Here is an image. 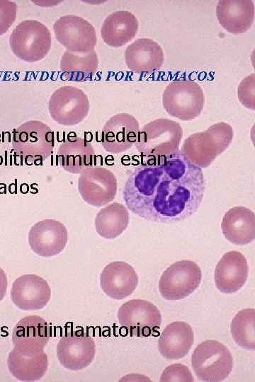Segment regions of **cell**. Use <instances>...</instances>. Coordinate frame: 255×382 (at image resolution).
Masks as SVG:
<instances>
[{
  "mask_svg": "<svg viewBox=\"0 0 255 382\" xmlns=\"http://www.w3.org/2000/svg\"><path fill=\"white\" fill-rule=\"evenodd\" d=\"M129 220L127 208L122 204L113 202L98 212L95 219V228L101 237L113 239L127 228Z\"/></svg>",
  "mask_w": 255,
  "mask_h": 382,
  "instance_id": "28",
  "label": "cell"
},
{
  "mask_svg": "<svg viewBox=\"0 0 255 382\" xmlns=\"http://www.w3.org/2000/svg\"><path fill=\"white\" fill-rule=\"evenodd\" d=\"M204 192L202 168L178 150L136 166L125 183L123 199L127 207L139 216L169 224L196 213Z\"/></svg>",
  "mask_w": 255,
  "mask_h": 382,
  "instance_id": "1",
  "label": "cell"
},
{
  "mask_svg": "<svg viewBox=\"0 0 255 382\" xmlns=\"http://www.w3.org/2000/svg\"><path fill=\"white\" fill-rule=\"evenodd\" d=\"M138 277L135 269L128 263L115 261L107 265L100 277L101 287L111 299L120 300L135 290Z\"/></svg>",
  "mask_w": 255,
  "mask_h": 382,
  "instance_id": "19",
  "label": "cell"
},
{
  "mask_svg": "<svg viewBox=\"0 0 255 382\" xmlns=\"http://www.w3.org/2000/svg\"><path fill=\"white\" fill-rule=\"evenodd\" d=\"M139 130V122L134 116L128 113L116 114L104 125L101 144L109 153L124 152L135 143Z\"/></svg>",
  "mask_w": 255,
  "mask_h": 382,
  "instance_id": "15",
  "label": "cell"
},
{
  "mask_svg": "<svg viewBox=\"0 0 255 382\" xmlns=\"http://www.w3.org/2000/svg\"><path fill=\"white\" fill-rule=\"evenodd\" d=\"M12 146L26 163L42 162L53 152L54 133L40 121H27L13 131Z\"/></svg>",
  "mask_w": 255,
  "mask_h": 382,
  "instance_id": "4",
  "label": "cell"
},
{
  "mask_svg": "<svg viewBox=\"0 0 255 382\" xmlns=\"http://www.w3.org/2000/svg\"><path fill=\"white\" fill-rule=\"evenodd\" d=\"M222 231L227 240L235 245H245L255 238V215L249 208L234 207L224 215Z\"/></svg>",
  "mask_w": 255,
  "mask_h": 382,
  "instance_id": "24",
  "label": "cell"
},
{
  "mask_svg": "<svg viewBox=\"0 0 255 382\" xmlns=\"http://www.w3.org/2000/svg\"><path fill=\"white\" fill-rule=\"evenodd\" d=\"M51 336V329L45 319L28 316L21 319L12 332V342L20 354L33 356L44 351Z\"/></svg>",
  "mask_w": 255,
  "mask_h": 382,
  "instance_id": "14",
  "label": "cell"
},
{
  "mask_svg": "<svg viewBox=\"0 0 255 382\" xmlns=\"http://www.w3.org/2000/svg\"><path fill=\"white\" fill-rule=\"evenodd\" d=\"M193 340V331L189 324L183 321H174L169 324L161 333L157 341V348L166 359H181L189 352Z\"/></svg>",
  "mask_w": 255,
  "mask_h": 382,
  "instance_id": "22",
  "label": "cell"
},
{
  "mask_svg": "<svg viewBox=\"0 0 255 382\" xmlns=\"http://www.w3.org/2000/svg\"><path fill=\"white\" fill-rule=\"evenodd\" d=\"M11 298L21 310H40L50 301L51 290L47 282L40 276L23 274L13 282Z\"/></svg>",
  "mask_w": 255,
  "mask_h": 382,
  "instance_id": "17",
  "label": "cell"
},
{
  "mask_svg": "<svg viewBox=\"0 0 255 382\" xmlns=\"http://www.w3.org/2000/svg\"><path fill=\"white\" fill-rule=\"evenodd\" d=\"M68 233L64 225L55 219H44L35 224L29 231L28 243L38 255L51 257L65 248Z\"/></svg>",
  "mask_w": 255,
  "mask_h": 382,
  "instance_id": "16",
  "label": "cell"
},
{
  "mask_svg": "<svg viewBox=\"0 0 255 382\" xmlns=\"http://www.w3.org/2000/svg\"><path fill=\"white\" fill-rule=\"evenodd\" d=\"M51 34L47 27L35 20L21 22L9 37L13 53L20 59L35 62L42 59L51 47Z\"/></svg>",
  "mask_w": 255,
  "mask_h": 382,
  "instance_id": "5",
  "label": "cell"
},
{
  "mask_svg": "<svg viewBox=\"0 0 255 382\" xmlns=\"http://www.w3.org/2000/svg\"><path fill=\"white\" fill-rule=\"evenodd\" d=\"M98 66L96 52H73L66 50L60 60L62 76L74 81L91 80Z\"/></svg>",
  "mask_w": 255,
  "mask_h": 382,
  "instance_id": "26",
  "label": "cell"
},
{
  "mask_svg": "<svg viewBox=\"0 0 255 382\" xmlns=\"http://www.w3.org/2000/svg\"><path fill=\"white\" fill-rule=\"evenodd\" d=\"M94 149L91 144L79 137H69L60 146L57 152L59 164L65 170L81 173L94 165Z\"/></svg>",
  "mask_w": 255,
  "mask_h": 382,
  "instance_id": "23",
  "label": "cell"
},
{
  "mask_svg": "<svg viewBox=\"0 0 255 382\" xmlns=\"http://www.w3.org/2000/svg\"><path fill=\"white\" fill-rule=\"evenodd\" d=\"M78 189L86 202L95 207H101L115 199L117 180L110 170L91 166L80 173Z\"/></svg>",
  "mask_w": 255,
  "mask_h": 382,
  "instance_id": "12",
  "label": "cell"
},
{
  "mask_svg": "<svg viewBox=\"0 0 255 382\" xmlns=\"http://www.w3.org/2000/svg\"><path fill=\"white\" fill-rule=\"evenodd\" d=\"M220 24L232 34L247 31L254 23V4L251 0H220L216 6Z\"/></svg>",
  "mask_w": 255,
  "mask_h": 382,
  "instance_id": "21",
  "label": "cell"
},
{
  "mask_svg": "<svg viewBox=\"0 0 255 382\" xmlns=\"http://www.w3.org/2000/svg\"><path fill=\"white\" fill-rule=\"evenodd\" d=\"M7 365L16 378L21 381H35L47 370V355L42 351L33 356H25L13 348L8 354Z\"/></svg>",
  "mask_w": 255,
  "mask_h": 382,
  "instance_id": "27",
  "label": "cell"
},
{
  "mask_svg": "<svg viewBox=\"0 0 255 382\" xmlns=\"http://www.w3.org/2000/svg\"><path fill=\"white\" fill-rule=\"evenodd\" d=\"M201 278V270L195 262L177 261L162 273L159 282V292L167 300L183 299L198 289Z\"/></svg>",
  "mask_w": 255,
  "mask_h": 382,
  "instance_id": "8",
  "label": "cell"
},
{
  "mask_svg": "<svg viewBox=\"0 0 255 382\" xmlns=\"http://www.w3.org/2000/svg\"><path fill=\"white\" fill-rule=\"evenodd\" d=\"M160 381L162 382H192L193 381V378L191 372L186 366L181 364H174L167 366L163 371Z\"/></svg>",
  "mask_w": 255,
  "mask_h": 382,
  "instance_id": "30",
  "label": "cell"
},
{
  "mask_svg": "<svg viewBox=\"0 0 255 382\" xmlns=\"http://www.w3.org/2000/svg\"><path fill=\"white\" fill-rule=\"evenodd\" d=\"M248 274L249 267L244 255L237 250L229 251L223 255L215 267V286L222 293H234L244 285Z\"/></svg>",
  "mask_w": 255,
  "mask_h": 382,
  "instance_id": "18",
  "label": "cell"
},
{
  "mask_svg": "<svg viewBox=\"0 0 255 382\" xmlns=\"http://www.w3.org/2000/svg\"><path fill=\"white\" fill-rule=\"evenodd\" d=\"M204 103L201 87L191 80L172 81L162 96L163 107L166 112L184 121L197 117L203 109Z\"/></svg>",
  "mask_w": 255,
  "mask_h": 382,
  "instance_id": "7",
  "label": "cell"
},
{
  "mask_svg": "<svg viewBox=\"0 0 255 382\" xmlns=\"http://www.w3.org/2000/svg\"><path fill=\"white\" fill-rule=\"evenodd\" d=\"M182 137L183 129L179 123L160 118L149 122L139 130L135 145L144 157H159L178 151Z\"/></svg>",
  "mask_w": 255,
  "mask_h": 382,
  "instance_id": "3",
  "label": "cell"
},
{
  "mask_svg": "<svg viewBox=\"0 0 255 382\" xmlns=\"http://www.w3.org/2000/svg\"><path fill=\"white\" fill-rule=\"evenodd\" d=\"M254 74L244 78L238 86V98L246 108L254 110Z\"/></svg>",
  "mask_w": 255,
  "mask_h": 382,
  "instance_id": "32",
  "label": "cell"
},
{
  "mask_svg": "<svg viewBox=\"0 0 255 382\" xmlns=\"http://www.w3.org/2000/svg\"><path fill=\"white\" fill-rule=\"evenodd\" d=\"M191 364L196 376L202 381L218 382L231 373L233 358L228 348L214 340L200 343L191 356Z\"/></svg>",
  "mask_w": 255,
  "mask_h": 382,
  "instance_id": "6",
  "label": "cell"
},
{
  "mask_svg": "<svg viewBox=\"0 0 255 382\" xmlns=\"http://www.w3.org/2000/svg\"><path fill=\"white\" fill-rule=\"evenodd\" d=\"M57 356L60 364L70 370L87 367L95 356V342L83 330L69 331L57 345Z\"/></svg>",
  "mask_w": 255,
  "mask_h": 382,
  "instance_id": "13",
  "label": "cell"
},
{
  "mask_svg": "<svg viewBox=\"0 0 255 382\" xmlns=\"http://www.w3.org/2000/svg\"><path fill=\"white\" fill-rule=\"evenodd\" d=\"M17 4L8 0H0V36L13 24L17 15Z\"/></svg>",
  "mask_w": 255,
  "mask_h": 382,
  "instance_id": "31",
  "label": "cell"
},
{
  "mask_svg": "<svg viewBox=\"0 0 255 382\" xmlns=\"http://www.w3.org/2000/svg\"><path fill=\"white\" fill-rule=\"evenodd\" d=\"M119 323L130 336L147 337L157 335L162 323L160 311L151 302L132 299L123 303L118 312Z\"/></svg>",
  "mask_w": 255,
  "mask_h": 382,
  "instance_id": "10",
  "label": "cell"
},
{
  "mask_svg": "<svg viewBox=\"0 0 255 382\" xmlns=\"http://www.w3.org/2000/svg\"><path fill=\"white\" fill-rule=\"evenodd\" d=\"M138 30V21L134 14L118 11L108 16L101 28L104 42L113 47L123 46L132 40Z\"/></svg>",
  "mask_w": 255,
  "mask_h": 382,
  "instance_id": "25",
  "label": "cell"
},
{
  "mask_svg": "<svg viewBox=\"0 0 255 382\" xmlns=\"http://www.w3.org/2000/svg\"><path fill=\"white\" fill-rule=\"evenodd\" d=\"M57 40L73 52H88L97 44L96 30L84 18L66 15L60 17L53 24Z\"/></svg>",
  "mask_w": 255,
  "mask_h": 382,
  "instance_id": "11",
  "label": "cell"
},
{
  "mask_svg": "<svg viewBox=\"0 0 255 382\" xmlns=\"http://www.w3.org/2000/svg\"><path fill=\"white\" fill-rule=\"evenodd\" d=\"M233 136V129L229 124L215 123L204 132L190 135L181 151L194 165L205 168L228 148Z\"/></svg>",
  "mask_w": 255,
  "mask_h": 382,
  "instance_id": "2",
  "label": "cell"
},
{
  "mask_svg": "<svg viewBox=\"0 0 255 382\" xmlns=\"http://www.w3.org/2000/svg\"><path fill=\"white\" fill-rule=\"evenodd\" d=\"M125 60L132 71L137 74L152 73L159 70L163 64V50L153 40L140 38L127 47Z\"/></svg>",
  "mask_w": 255,
  "mask_h": 382,
  "instance_id": "20",
  "label": "cell"
},
{
  "mask_svg": "<svg viewBox=\"0 0 255 382\" xmlns=\"http://www.w3.org/2000/svg\"><path fill=\"white\" fill-rule=\"evenodd\" d=\"M230 331L234 342L241 347L255 349V310L245 308L239 311L230 325Z\"/></svg>",
  "mask_w": 255,
  "mask_h": 382,
  "instance_id": "29",
  "label": "cell"
},
{
  "mask_svg": "<svg viewBox=\"0 0 255 382\" xmlns=\"http://www.w3.org/2000/svg\"><path fill=\"white\" fill-rule=\"evenodd\" d=\"M8 280L6 272L0 267V301L3 300L7 289Z\"/></svg>",
  "mask_w": 255,
  "mask_h": 382,
  "instance_id": "33",
  "label": "cell"
},
{
  "mask_svg": "<svg viewBox=\"0 0 255 382\" xmlns=\"http://www.w3.org/2000/svg\"><path fill=\"white\" fill-rule=\"evenodd\" d=\"M48 110L57 123L72 126L79 124L87 116L89 101L86 93L79 88L64 86L51 95Z\"/></svg>",
  "mask_w": 255,
  "mask_h": 382,
  "instance_id": "9",
  "label": "cell"
}]
</instances>
